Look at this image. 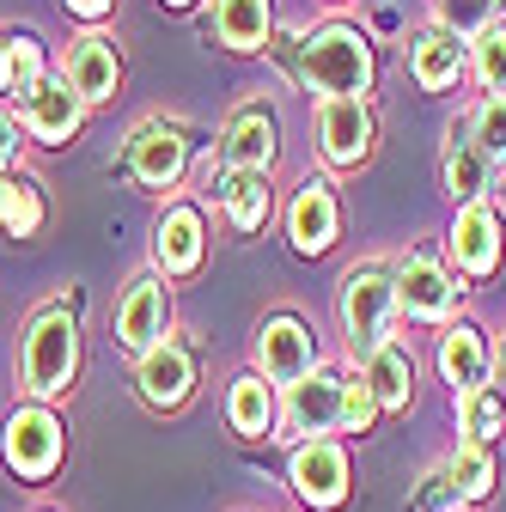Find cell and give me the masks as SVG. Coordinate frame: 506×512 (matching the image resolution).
I'll list each match as a JSON object with an SVG mask.
<instances>
[{
	"instance_id": "6da1fadb",
	"label": "cell",
	"mask_w": 506,
	"mask_h": 512,
	"mask_svg": "<svg viewBox=\"0 0 506 512\" xmlns=\"http://www.w3.org/2000/svg\"><path fill=\"white\" fill-rule=\"evenodd\" d=\"M299 74H305V86H318L324 98H366V86H372V49H366L360 31L324 25V31L305 37Z\"/></svg>"
},
{
	"instance_id": "7a4b0ae2",
	"label": "cell",
	"mask_w": 506,
	"mask_h": 512,
	"mask_svg": "<svg viewBox=\"0 0 506 512\" xmlns=\"http://www.w3.org/2000/svg\"><path fill=\"white\" fill-rule=\"evenodd\" d=\"M80 366V330H74V317L68 311H43L31 336H25V384L37 397L49 391H68V378Z\"/></svg>"
},
{
	"instance_id": "3957f363",
	"label": "cell",
	"mask_w": 506,
	"mask_h": 512,
	"mask_svg": "<svg viewBox=\"0 0 506 512\" xmlns=\"http://www.w3.org/2000/svg\"><path fill=\"white\" fill-rule=\"evenodd\" d=\"M391 305H397V281L385 269H354L342 287V324L354 354H372L378 342H391Z\"/></svg>"
},
{
	"instance_id": "277c9868",
	"label": "cell",
	"mask_w": 506,
	"mask_h": 512,
	"mask_svg": "<svg viewBox=\"0 0 506 512\" xmlns=\"http://www.w3.org/2000/svg\"><path fill=\"white\" fill-rule=\"evenodd\" d=\"M318 147H324L330 165H360L372 153L366 98H318Z\"/></svg>"
},
{
	"instance_id": "5b68a950",
	"label": "cell",
	"mask_w": 506,
	"mask_h": 512,
	"mask_svg": "<svg viewBox=\"0 0 506 512\" xmlns=\"http://www.w3.org/2000/svg\"><path fill=\"white\" fill-rule=\"evenodd\" d=\"M61 458V421L49 409H19L7 421V464L19 476H49Z\"/></svg>"
},
{
	"instance_id": "8992f818",
	"label": "cell",
	"mask_w": 506,
	"mask_h": 512,
	"mask_svg": "<svg viewBox=\"0 0 506 512\" xmlns=\"http://www.w3.org/2000/svg\"><path fill=\"white\" fill-rule=\"evenodd\" d=\"M311 360H318V348H311V330L299 317H269L257 336V366L275 384H299V378H311Z\"/></svg>"
},
{
	"instance_id": "52a82bcc",
	"label": "cell",
	"mask_w": 506,
	"mask_h": 512,
	"mask_svg": "<svg viewBox=\"0 0 506 512\" xmlns=\"http://www.w3.org/2000/svg\"><path fill=\"white\" fill-rule=\"evenodd\" d=\"M165 324H171V299H165L159 281H135L129 293H122V305H116V342L122 348H135V354L159 348Z\"/></svg>"
},
{
	"instance_id": "ba28073f",
	"label": "cell",
	"mask_w": 506,
	"mask_h": 512,
	"mask_svg": "<svg viewBox=\"0 0 506 512\" xmlns=\"http://www.w3.org/2000/svg\"><path fill=\"white\" fill-rule=\"evenodd\" d=\"M342 391H348V378H336V372H311V378L287 384V427L293 433L342 427Z\"/></svg>"
},
{
	"instance_id": "9c48e42d",
	"label": "cell",
	"mask_w": 506,
	"mask_h": 512,
	"mask_svg": "<svg viewBox=\"0 0 506 512\" xmlns=\"http://www.w3.org/2000/svg\"><path fill=\"white\" fill-rule=\"evenodd\" d=\"M293 488L311 506H336L348 494V458H342V445H330V439L299 445V452H293Z\"/></svg>"
},
{
	"instance_id": "30bf717a",
	"label": "cell",
	"mask_w": 506,
	"mask_h": 512,
	"mask_svg": "<svg viewBox=\"0 0 506 512\" xmlns=\"http://www.w3.org/2000/svg\"><path fill=\"white\" fill-rule=\"evenodd\" d=\"M397 305L409 317H446L458 305V287H452V275L439 269L433 256H409V263L397 269Z\"/></svg>"
},
{
	"instance_id": "8fae6325",
	"label": "cell",
	"mask_w": 506,
	"mask_h": 512,
	"mask_svg": "<svg viewBox=\"0 0 506 512\" xmlns=\"http://www.w3.org/2000/svg\"><path fill=\"white\" fill-rule=\"evenodd\" d=\"M464 61H470V43H458L446 25H427V31L409 43V68H415V80H421L427 92H446V86H458Z\"/></svg>"
},
{
	"instance_id": "7c38bea8",
	"label": "cell",
	"mask_w": 506,
	"mask_h": 512,
	"mask_svg": "<svg viewBox=\"0 0 506 512\" xmlns=\"http://www.w3.org/2000/svg\"><path fill=\"white\" fill-rule=\"evenodd\" d=\"M452 256H458V269L464 275H488L500 263V214L488 202H470L452 226Z\"/></svg>"
},
{
	"instance_id": "4fadbf2b",
	"label": "cell",
	"mask_w": 506,
	"mask_h": 512,
	"mask_svg": "<svg viewBox=\"0 0 506 512\" xmlns=\"http://www.w3.org/2000/svg\"><path fill=\"white\" fill-rule=\"evenodd\" d=\"M287 232H293V244H299L305 256H318V250L336 244V196H330V183L311 177V183L299 189L293 208H287Z\"/></svg>"
},
{
	"instance_id": "5bb4252c",
	"label": "cell",
	"mask_w": 506,
	"mask_h": 512,
	"mask_svg": "<svg viewBox=\"0 0 506 512\" xmlns=\"http://www.w3.org/2000/svg\"><path fill=\"white\" fill-rule=\"evenodd\" d=\"M80 110H86V98L68 80H43L25 98V128H31L37 141H68L74 128H80Z\"/></svg>"
},
{
	"instance_id": "9a60e30c",
	"label": "cell",
	"mask_w": 506,
	"mask_h": 512,
	"mask_svg": "<svg viewBox=\"0 0 506 512\" xmlns=\"http://www.w3.org/2000/svg\"><path fill=\"white\" fill-rule=\"evenodd\" d=\"M183 159H189V147H183V135L177 128H141V135L129 141V171L141 177V183H153V189H165V183H177L183 177Z\"/></svg>"
},
{
	"instance_id": "2e32d148",
	"label": "cell",
	"mask_w": 506,
	"mask_h": 512,
	"mask_svg": "<svg viewBox=\"0 0 506 512\" xmlns=\"http://www.w3.org/2000/svg\"><path fill=\"white\" fill-rule=\"evenodd\" d=\"M116 80H122V61H116L110 37L86 31V37L74 43V55H68V86H74L86 104H98V98H110V92H116Z\"/></svg>"
},
{
	"instance_id": "e0dca14e",
	"label": "cell",
	"mask_w": 506,
	"mask_h": 512,
	"mask_svg": "<svg viewBox=\"0 0 506 512\" xmlns=\"http://www.w3.org/2000/svg\"><path fill=\"white\" fill-rule=\"evenodd\" d=\"M189 378H196V366H189V354L177 342H159L141 354V397L159 403V409H177L189 397Z\"/></svg>"
},
{
	"instance_id": "ac0fdd59",
	"label": "cell",
	"mask_w": 506,
	"mask_h": 512,
	"mask_svg": "<svg viewBox=\"0 0 506 512\" xmlns=\"http://www.w3.org/2000/svg\"><path fill=\"white\" fill-rule=\"evenodd\" d=\"M360 378L372 384L378 409H403L409 391H415V360H409L403 342H378V348L366 354V372H360Z\"/></svg>"
},
{
	"instance_id": "d6986e66",
	"label": "cell",
	"mask_w": 506,
	"mask_h": 512,
	"mask_svg": "<svg viewBox=\"0 0 506 512\" xmlns=\"http://www.w3.org/2000/svg\"><path fill=\"white\" fill-rule=\"evenodd\" d=\"M439 372H446V384H452L458 397L482 391V378H488V348H482V336H476L470 324L446 330V342H439Z\"/></svg>"
},
{
	"instance_id": "ffe728a7",
	"label": "cell",
	"mask_w": 506,
	"mask_h": 512,
	"mask_svg": "<svg viewBox=\"0 0 506 512\" xmlns=\"http://www.w3.org/2000/svg\"><path fill=\"white\" fill-rule=\"evenodd\" d=\"M159 263L171 275H189V269L202 263V214L196 208H171L159 220Z\"/></svg>"
},
{
	"instance_id": "44dd1931",
	"label": "cell",
	"mask_w": 506,
	"mask_h": 512,
	"mask_svg": "<svg viewBox=\"0 0 506 512\" xmlns=\"http://www.w3.org/2000/svg\"><path fill=\"white\" fill-rule=\"evenodd\" d=\"M275 159V122L263 110H250L232 122V135H226V165L232 171H269Z\"/></svg>"
},
{
	"instance_id": "7402d4cb",
	"label": "cell",
	"mask_w": 506,
	"mask_h": 512,
	"mask_svg": "<svg viewBox=\"0 0 506 512\" xmlns=\"http://www.w3.org/2000/svg\"><path fill=\"white\" fill-rule=\"evenodd\" d=\"M214 31L226 49H263L269 43V0H220Z\"/></svg>"
},
{
	"instance_id": "603a6c76",
	"label": "cell",
	"mask_w": 506,
	"mask_h": 512,
	"mask_svg": "<svg viewBox=\"0 0 506 512\" xmlns=\"http://www.w3.org/2000/svg\"><path fill=\"white\" fill-rule=\"evenodd\" d=\"M43 226V202H37V189L25 177H0V232H13V238H31Z\"/></svg>"
},
{
	"instance_id": "cb8c5ba5",
	"label": "cell",
	"mask_w": 506,
	"mask_h": 512,
	"mask_svg": "<svg viewBox=\"0 0 506 512\" xmlns=\"http://www.w3.org/2000/svg\"><path fill=\"white\" fill-rule=\"evenodd\" d=\"M220 196H226L238 232H257V226L269 220V177H263V171H238V183L220 189Z\"/></svg>"
},
{
	"instance_id": "d4e9b609",
	"label": "cell",
	"mask_w": 506,
	"mask_h": 512,
	"mask_svg": "<svg viewBox=\"0 0 506 512\" xmlns=\"http://www.w3.org/2000/svg\"><path fill=\"white\" fill-rule=\"evenodd\" d=\"M226 409H232V427H238L244 439L269 433V421H275V403H269V384H263V378H238Z\"/></svg>"
},
{
	"instance_id": "484cf974",
	"label": "cell",
	"mask_w": 506,
	"mask_h": 512,
	"mask_svg": "<svg viewBox=\"0 0 506 512\" xmlns=\"http://www.w3.org/2000/svg\"><path fill=\"white\" fill-rule=\"evenodd\" d=\"M446 189L458 202H476L482 189H488V159L476 153V141L464 135V141H452V153H446Z\"/></svg>"
},
{
	"instance_id": "4316f807",
	"label": "cell",
	"mask_w": 506,
	"mask_h": 512,
	"mask_svg": "<svg viewBox=\"0 0 506 512\" xmlns=\"http://www.w3.org/2000/svg\"><path fill=\"white\" fill-rule=\"evenodd\" d=\"M470 68H476V80L488 86V98L506 92V25H488V31L470 43Z\"/></svg>"
},
{
	"instance_id": "83f0119b",
	"label": "cell",
	"mask_w": 506,
	"mask_h": 512,
	"mask_svg": "<svg viewBox=\"0 0 506 512\" xmlns=\"http://www.w3.org/2000/svg\"><path fill=\"white\" fill-rule=\"evenodd\" d=\"M470 141H476V153H482L488 165L506 159V92L482 98V110L470 116Z\"/></svg>"
},
{
	"instance_id": "f1b7e54d",
	"label": "cell",
	"mask_w": 506,
	"mask_h": 512,
	"mask_svg": "<svg viewBox=\"0 0 506 512\" xmlns=\"http://www.w3.org/2000/svg\"><path fill=\"white\" fill-rule=\"evenodd\" d=\"M0 80H7V92H19V98H31V92L43 86V49H37L31 37H19V43H7V68H0Z\"/></svg>"
},
{
	"instance_id": "f546056e",
	"label": "cell",
	"mask_w": 506,
	"mask_h": 512,
	"mask_svg": "<svg viewBox=\"0 0 506 512\" xmlns=\"http://www.w3.org/2000/svg\"><path fill=\"white\" fill-rule=\"evenodd\" d=\"M452 488L464 494V500H482L488 488H494V464H488V452L470 439V445H458V458H452Z\"/></svg>"
},
{
	"instance_id": "4dcf8cb0",
	"label": "cell",
	"mask_w": 506,
	"mask_h": 512,
	"mask_svg": "<svg viewBox=\"0 0 506 512\" xmlns=\"http://www.w3.org/2000/svg\"><path fill=\"white\" fill-rule=\"evenodd\" d=\"M439 25H446L458 43L482 37L494 25V0H439Z\"/></svg>"
},
{
	"instance_id": "1f68e13d",
	"label": "cell",
	"mask_w": 506,
	"mask_h": 512,
	"mask_svg": "<svg viewBox=\"0 0 506 512\" xmlns=\"http://www.w3.org/2000/svg\"><path fill=\"white\" fill-rule=\"evenodd\" d=\"M500 427H506V403H500L494 391H470V397H464V433L482 445V439H494Z\"/></svg>"
},
{
	"instance_id": "d6a6232c",
	"label": "cell",
	"mask_w": 506,
	"mask_h": 512,
	"mask_svg": "<svg viewBox=\"0 0 506 512\" xmlns=\"http://www.w3.org/2000/svg\"><path fill=\"white\" fill-rule=\"evenodd\" d=\"M372 415H378L372 384H366V378H348V391H342V427H348V433H366Z\"/></svg>"
},
{
	"instance_id": "836d02e7",
	"label": "cell",
	"mask_w": 506,
	"mask_h": 512,
	"mask_svg": "<svg viewBox=\"0 0 506 512\" xmlns=\"http://www.w3.org/2000/svg\"><path fill=\"white\" fill-rule=\"evenodd\" d=\"M7 159H13V116L0 110V165H7Z\"/></svg>"
},
{
	"instance_id": "e575fe53",
	"label": "cell",
	"mask_w": 506,
	"mask_h": 512,
	"mask_svg": "<svg viewBox=\"0 0 506 512\" xmlns=\"http://www.w3.org/2000/svg\"><path fill=\"white\" fill-rule=\"evenodd\" d=\"M68 7H74L80 19H98V13H110V0H68Z\"/></svg>"
},
{
	"instance_id": "d590c367",
	"label": "cell",
	"mask_w": 506,
	"mask_h": 512,
	"mask_svg": "<svg viewBox=\"0 0 506 512\" xmlns=\"http://www.w3.org/2000/svg\"><path fill=\"white\" fill-rule=\"evenodd\" d=\"M0 68H7V43H0Z\"/></svg>"
},
{
	"instance_id": "8d00e7d4",
	"label": "cell",
	"mask_w": 506,
	"mask_h": 512,
	"mask_svg": "<svg viewBox=\"0 0 506 512\" xmlns=\"http://www.w3.org/2000/svg\"><path fill=\"white\" fill-rule=\"evenodd\" d=\"M171 7H183V0H171Z\"/></svg>"
},
{
	"instance_id": "74e56055",
	"label": "cell",
	"mask_w": 506,
	"mask_h": 512,
	"mask_svg": "<svg viewBox=\"0 0 506 512\" xmlns=\"http://www.w3.org/2000/svg\"><path fill=\"white\" fill-rule=\"evenodd\" d=\"M500 403H506V391H500Z\"/></svg>"
}]
</instances>
